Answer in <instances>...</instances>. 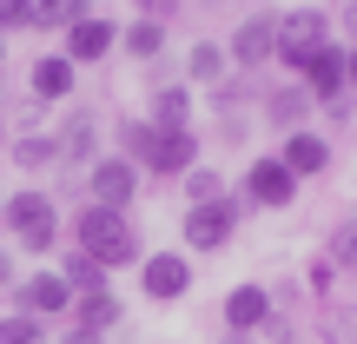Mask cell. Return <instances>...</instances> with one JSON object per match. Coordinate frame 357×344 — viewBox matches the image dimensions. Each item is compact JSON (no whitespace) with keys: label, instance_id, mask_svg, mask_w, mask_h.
Instances as JSON below:
<instances>
[{"label":"cell","instance_id":"1","mask_svg":"<svg viewBox=\"0 0 357 344\" xmlns=\"http://www.w3.org/2000/svg\"><path fill=\"white\" fill-rule=\"evenodd\" d=\"M66 239H73V252L100 258L106 271H132L146 258V239L132 225V212H113V205H93V199L66 218Z\"/></svg>","mask_w":357,"mask_h":344},{"label":"cell","instance_id":"2","mask_svg":"<svg viewBox=\"0 0 357 344\" xmlns=\"http://www.w3.org/2000/svg\"><path fill=\"white\" fill-rule=\"evenodd\" d=\"M0 232L13 239V252H26V258H47L53 245H60V205H53V192H40V186H20V192H7V205H0Z\"/></svg>","mask_w":357,"mask_h":344},{"label":"cell","instance_id":"3","mask_svg":"<svg viewBox=\"0 0 357 344\" xmlns=\"http://www.w3.org/2000/svg\"><path fill=\"white\" fill-rule=\"evenodd\" d=\"M238 218H245V205L231 199H212V205H185V212H178V239H185V252H225L231 239H238Z\"/></svg>","mask_w":357,"mask_h":344},{"label":"cell","instance_id":"4","mask_svg":"<svg viewBox=\"0 0 357 344\" xmlns=\"http://www.w3.org/2000/svg\"><path fill=\"white\" fill-rule=\"evenodd\" d=\"M324 40H331V13H318V7H291V13H278V53H271V60L291 66V80H298Z\"/></svg>","mask_w":357,"mask_h":344},{"label":"cell","instance_id":"5","mask_svg":"<svg viewBox=\"0 0 357 344\" xmlns=\"http://www.w3.org/2000/svg\"><path fill=\"white\" fill-rule=\"evenodd\" d=\"M139 186H146V172L132 166V159H119V153H100V159L86 166V199H93V205H113V212H132Z\"/></svg>","mask_w":357,"mask_h":344},{"label":"cell","instance_id":"6","mask_svg":"<svg viewBox=\"0 0 357 344\" xmlns=\"http://www.w3.org/2000/svg\"><path fill=\"white\" fill-rule=\"evenodd\" d=\"M192 292V258L185 252H146L139 258V298L146 305H185Z\"/></svg>","mask_w":357,"mask_h":344},{"label":"cell","instance_id":"7","mask_svg":"<svg viewBox=\"0 0 357 344\" xmlns=\"http://www.w3.org/2000/svg\"><path fill=\"white\" fill-rule=\"evenodd\" d=\"M199 166V133L192 126H153V146H146L139 172L146 179H185Z\"/></svg>","mask_w":357,"mask_h":344},{"label":"cell","instance_id":"8","mask_svg":"<svg viewBox=\"0 0 357 344\" xmlns=\"http://www.w3.org/2000/svg\"><path fill=\"white\" fill-rule=\"evenodd\" d=\"M271 53H278V13H271V7H258V13H245V20H238V33L225 40V60L238 66V73H258Z\"/></svg>","mask_w":357,"mask_h":344},{"label":"cell","instance_id":"9","mask_svg":"<svg viewBox=\"0 0 357 344\" xmlns=\"http://www.w3.org/2000/svg\"><path fill=\"white\" fill-rule=\"evenodd\" d=\"M7 305L13 311H33V318H66V305H73V292H66V278L60 271H20L13 278V292H7Z\"/></svg>","mask_w":357,"mask_h":344},{"label":"cell","instance_id":"10","mask_svg":"<svg viewBox=\"0 0 357 344\" xmlns=\"http://www.w3.org/2000/svg\"><path fill=\"white\" fill-rule=\"evenodd\" d=\"M60 53L86 73V66H100V60H113L119 53V20H106V13H86V20H73L66 27V40H60Z\"/></svg>","mask_w":357,"mask_h":344},{"label":"cell","instance_id":"11","mask_svg":"<svg viewBox=\"0 0 357 344\" xmlns=\"http://www.w3.org/2000/svg\"><path fill=\"white\" fill-rule=\"evenodd\" d=\"M291 199H298V179L284 172L278 153H258L252 166H245V205H258V212H284Z\"/></svg>","mask_w":357,"mask_h":344},{"label":"cell","instance_id":"12","mask_svg":"<svg viewBox=\"0 0 357 344\" xmlns=\"http://www.w3.org/2000/svg\"><path fill=\"white\" fill-rule=\"evenodd\" d=\"M73 93H79V66L66 60V53H40V60L26 66V100L60 106V100H73Z\"/></svg>","mask_w":357,"mask_h":344},{"label":"cell","instance_id":"13","mask_svg":"<svg viewBox=\"0 0 357 344\" xmlns=\"http://www.w3.org/2000/svg\"><path fill=\"white\" fill-rule=\"evenodd\" d=\"M278 159H284V172L305 186V179L331 172V140H324V133H311V126H298V133H284V140H278Z\"/></svg>","mask_w":357,"mask_h":344},{"label":"cell","instance_id":"14","mask_svg":"<svg viewBox=\"0 0 357 344\" xmlns=\"http://www.w3.org/2000/svg\"><path fill=\"white\" fill-rule=\"evenodd\" d=\"M119 324H126V305H119L113 292H73V305H66V331L106 338V331H119Z\"/></svg>","mask_w":357,"mask_h":344},{"label":"cell","instance_id":"15","mask_svg":"<svg viewBox=\"0 0 357 344\" xmlns=\"http://www.w3.org/2000/svg\"><path fill=\"white\" fill-rule=\"evenodd\" d=\"M298 87H305L318 106H324V100H337V93H351V87H344V40H324V47L311 53V66L298 73Z\"/></svg>","mask_w":357,"mask_h":344},{"label":"cell","instance_id":"16","mask_svg":"<svg viewBox=\"0 0 357 344\" xmlns=\"http://www.w3.org/2000/svg\"><path fill=\"white\" fill-rule=\"evenodd\" d=\"M53 140H60V166H93V159H100V119H93L86 106H73V113L53 126Z\"/></svg>","mask_w":357,"mask_h":344},{"label":"cell","instance_id":"17","mask_svg":"<svg viewBox=\"0 0 357 344\" xmlns=\"http://www.w3.org/2000/svg\"><path fill=\"white\" fill-rule=\"evenodd\" d=\"M7 159H13V172H20V179H40V172L60 166V140L40 133V126H20V133L7 140Z\"/></svg>","mask_w":357,"mask_h":344},{"label":"cell","instance_id":"18","mask_svg":"<svg viewBox=\"0 0 357 344\" xmlns=\"http://www.w3.org/2000/svg\"><path fill=\"white\" fill-rule=\"evenodd\" d=\"M271 311H278V305H271V292H265V285H231V292H225V331L258 338Z\"/></svg>","mask_w":357,"mask_h":344},{"label":"cell","instance_id":"19","mask_svg":"<svg viewBox=\"0 0 357 344\" xmlns=\"http://www.w3.org/2000/svg\"><path fill=\"white\" fill-rule=\"evenodd\" d=\"M166 40H172V27H166V20H139V13H132V20L119 27V53H132V66L166 60Z\"/></svg>","mask_w":357,"mask_h":344},{"label":"cell","instance_id":"20","mask_svg":"<svg viewBox=\"0 0 357 344\" xmlns=\"http://www.w3.org/2000/svg\"><path fill=\"white\" fill-rule=\"evenodd\" d=\"M192 100H199V93H192L185 80H166V87H153V100H146V119H153V126H192Z\"/></svg>","mask_w":357,"mask_h":344},{"label":"cell","instance_id":"21","mask_svg":"<svg viewBox=\"0 0 357 344\" xmlns=\"http://www.w3.org/2000/svg\"><path fill=\"white\" fill-rule=\"evenodd\" d=\"M86 13H93V0H26V27L33 33H66Z\"/></svg>","mask_w":357,"mask_h":344},{"label":"cell","instance_id":"22","mask_svg":"<svg viewBox=\"0 0 357 344\" xmlns=\"http://www.w3.org/2000/svg\"><path fill=\"white\" fill-rule=\"evenodd\" d=\"M225 73H231V60L218 40H192L185 47V87H218Z\"/></svg>","mask_w":357,"mask_h":344},{"label":"cell","instance_id":"23","mask_svg":"<svg viewBox=\"0 0 357 344\" xmlns=\"http://www.w3.org/2000/svg\"><path fill=\"white\" fill-rule=\"evenodd\" d=\"M311 106H318V100H311L305 87H278V93H265V119H271L278 133H298V126L311 119Z\"/></svg>","mask_w":357,"mask_h":344},{"label":"cell","instance_id":"24","mask_svg":"<svg viewBox=\"0 0 357 344\" xmlns=\"http://www.w3.org/2000/svg\"><path fill=\"white\" fill-rule=\"evenodd\" d=\"M53 271L66 278V292H113V271H106L100 258H86V252H60Z\"/></svg>","mask_w":357,"mask_h":344},{"label":"cell","instance_id":"25","mask_svg":"<svg viewBox=\"0 0 357 344\" xmlns=\"http://www.w3.org/2000/svg\"><path fill=\"white\" fill-rule=\"evenodd\" d=\"M0 344H47V318H33V311H0Z\"/></svg>","mask_w":357,"mask_h":344},{"label":"cell","instance_id":"26","mask_svg":"<svg viewBox=\"0 0 357 344\" xmlns=\"http://www.w3.org/2000/svg\"><path fill=\"white\" fill-rule=\"evenodd\" d=\"M178 186H185V205H212V199H225V179H218L212 166H192Z\"/></svg>","mask_w":357,"mask_h":344},{"label":"cell","instance_id":"27","mask_svg":"<svg viewBox=\"0 0 357 344\" xmlns=\"http://www.w3.org/2000/svg\"><path fill=\"white\" fill-rule=\"evenodd\" d=\"M205 100H212L218 113H238V106L252 100V80H245V73H225L218 87H205Z\"/></svg>","mask_w":357,"mask_h":344},{"label":"cell","instance_id":"28","mask_svg":"<svg viewBox=\"0 0 357 344\" xmlns=\"http://www.w3.org/2000/svg\"><path fill=\"white\" fill-rule=\"evenodd\" d=\"M331 265H337V271H351V278H357V218H344V225L331 232Z\"/></svg>","mask_w":357,"mask_h":344},{"label":"cell","instance_id":"29","mask_svg":"<svg viewBox=\"0 0 357 344\" xmlns=\"http://www.w3.org/2000/svg\"><path fill=\"white\" fill-rule=\"evenodd\" d=\"M132 13H139V20H178V13H185V0H132Z\"/></svg>","mask_w":357,"mask_h":344},{"label":"cell","instance_id":"30","mask_svg":"<svg viewBox=\"0 0 357 344\" xmlns=\"http://www.w3.org/2000/svg\"><path fill=\"white\" fill-rule=\"evenodd\" d=\"M324 344H357V318L331 311V318H324Z\"/></svg>","mask_w":357,"mask_h":344},{"label":"cell","instance_id":"31","mask_svg":"<svg viewBox=\"0 0 357 344\" xmlns=\"http://www.w3.org/2000/svg\"><path fill=\"white\" fill-rule=\"evenodd\" d=\"M26 27V0H0V40Z\"/></svg>","mask_w":357,"mask_h":344},{"label":"cell","instance_id":"32","mask_svg":"<svg viewBox=\"0 0 357 344\" xmlns=\"http://www.w3.org/2000/svg\"><path fill=\"white\" fill-rule=\"evenodd\" d=\"M331 278H337V265L324 258V265H311V292H331Z\"/></svg>","mask_w":357,"mask_h":344},{"label":"cell","instance_id":"33","mask_svg":"<svg viewBox=\"0 0 357 344\" xmlns=\"http://www.w3.org/2000/svg\"><path fill=\"white\" fill-rule=\"evenodd\" d=\"M13 278H20V265H13V252H0V292H13Z\"/></svg>","mask_w":357,"mask_h":344},{"label":"cell","instance_id":"34","mask_svg":"<svg viewBox=\"0 0 357 344\" xmlns=\"http://www.w3.org/2000/svg\"><path fill=\"white\" fill-rule=\"evenodd\" d=\"M344 87L357 93V40H351V47H344Z\"/></svg>","mask_w":357,"mask_h":344},{"label":"cell","instance_id":"35","mask_svg":"<svg viewBox=\"0 0 357 344\" xmlns=\"http://www.w3.org/2000/svg\"><path fill=\"white\" fill-rule=\"evenodd\" d=\"M60 344H106V338H93V331H66Z\"/></svg>","mask_w":357,"mask_h":344},{"label":"cell","instance_id":"36","mask_svg":"<svg viewBox=\"0 0 357 344\" xmlns=\"http://www.w3.org/2000/svg\"><path fill=\"white\" fill-rule=\"evenodd\" d=\"M344 27H351V40H357V0H344Z\"/></svg>","mask_w":357,"mask_h":344},{"label":"cell","instance_id":"37","mask_svg":"<svg viewBox=\"0 0 357 344\" xmlns=\"http://www.w3.org/2000/svg\"><path fill=\"white\" fill-rule=\"evenodd\" d=\"M218 344H252V338H245V331H225V338H218Z\"/></svg>","mask_w":357,"mask_h":344},{"label":"cell","instance_id":"38","mask_svg":"<svg viewBox=\"0 0 357 344\" xmlns=\"http://www.w3.org/2000/svg\"><path fill=\"white\" fill-rule=\"evenodd\" d=\"M0 153H7V126H0Z\"/></svg>","mask_w":357,"mask_h":344},{"label":"cell","instance_id":"39","mask_svg":"<svg viewBox=\"0 0 357 344\" xmlns=\"http://www.w3.org/2000/svg\"><path fill=\"white\" fill-rule=\"evenodd\" d=\"M0 66H7V40H0Z\"/></svg>","mask_w":357,"mask_h":344},{"label":"cell","instance_id":"40","mask_svg":"<svg viewBox=\"0 0 357 344\" xmlns=\"http://www.w3.org/2000/svg\"><path fill=\"white\" fill-rule=\"evenodd\" d=\"M0 205H7V186H0Z\"/></svg>","mask_w":357,"mask_h":344},{"label":"cell","instance_id":"41","mask_svg":"<svg viewBox=\"0 0 357 344\" xmlns=\"http://www.w3.org/2000/svg\"><path fill=\"white\" fill-rule=\"evenodd\" d=\"M0 106H7V93H0Z\"/></svg>","mask_w":357,"mask_h":344}]
</instances>
